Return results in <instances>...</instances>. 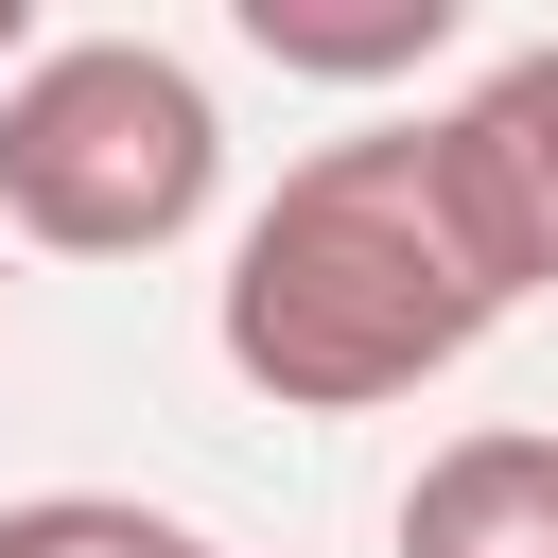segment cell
I'll use <instances>...</instances> for the list:
<instances>
[{"instance_id":"5b68a950","label":"cell","mask_w":558,"mask_h":558,"mask_svg":"<svg viewBox=\"0 0 558 558\" xmlns=\"http://www.w3.org/2000/svg\"><path fill=\"white\" fill-rule=\"evenodd\" d=\"M244 35H262L279 70H418V52L453 35V0H384V17H296V0H244Z\"/></svg>"},{"instance_id":"6da1fadb","label":"cell","mask_w":558,"mask_h":558,"mask_svg":"<svg viewBox=\"0 0 558 558\" xmlns=\"http://www.w3.org/2000/svg\"><path fill=\"white\" fill-rule=\"evenodd\" d=\"M541 296L471 140L453 122H384L331 140L262 192V227L227 244V366L296 418H366L401 384H436L453 349H488V314Z\"/></svg>"},{"instance_id":"7a4b0ae2","label":"cell","mask_w":558,"mask_h":558,"mask_svg":"<svg viewBox=\"0 0 558 558\" xmlns=\"http://www.w3.org/2000/svg\"><path fill=\"white\" fill-rule=\"evenodd\" d=\"M209 174H227V122L157 35H52L0 87V227L52 262H157L209 209Z\"/></svg>"},{"instance_id":"3957f363","label":"cell","mask_w":558,"mask_h":558,"mask_svg":"<svg viewBox=\"0 0 558 558\" xmlns=\"http://www.w3.org/2000/svg\"><path fill=\"white\" fill-rule=\"evenodd\" d=\"M401 558H558V436H453V453H418Z\"/></svg>"},{"instance_id":"52a82bcc","label":"cell","mask_w":558,"mask_h":558,"mask_svg":"<svg viewBox=\"0 0 558 558\" xmlns=\"http://www.w3.org/2000/svg\"><path fill=\"white\" fill-rule=\"evenodd\" d=\"M17 70H35V17H17V0H0V87H17Z\"/></svg>"},{"instance_id":"8992f818","label":"cell","mask_w":558,"mask_h":558,"mask_svg":"<svg viewBox=\"0 0 558 558\" xmlns=\"http://www.w3.org/2000/svg\"><path fill=\"white\" fill-rule=\"evenodd\" d=\"M0 558H174V523H140L105 488H52V506H0Z\"/></svg>"},{"instance_id":"277c9868","label":"cell","mask_w":558,"mask_h":558,"mask_svg":"<svg viewBox=\"0 0 558 558\" xmlns=\"http://www.w3.org/2000/svg\"><path fill=\"white\" fill-rule=\"evenodd\" d=\"M453 140H471V174H488V209H506L523 279H558V35H541V52H506V70L453 105Z\"/></svg>"},{"instance_id":"ba28073f","label":"cell","mask_w":558,"mask_h":558,"mask_svg":"<svg viewBox=\"0 0 558 558\" xmlns=\"http://www.w3.org/2000/svg\"><path fill=\"white\" fill-rule=\"evenodd\" d=\"M174 558H227V541H192V523H174Z\"/></svg>"}]
</instances>
